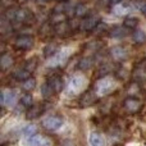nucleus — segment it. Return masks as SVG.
I'll return each mask as SVG.
<instances>
[{"label":"nucleus","mask_w":146,"mask_h":146,"mask_svg":"<svg viewBox=\"0 0 146 146\" xmlns=\"http://www.w3.org/2000/svg\"><path fill=\"white\" fill-rule=\"evenodd\" d=\"M48 83L51 86V88H53L54 94L62 92V90H63V87H64L63 80H62L60 76H51V77L48 80Z\"/></svg>","instance_id":"nucleus-14"},{"label":"nucleus","mask_w":146,"mask_h":146,"mask_svg":"<svg viewBox=\"0 0 146 146\" xmlns=\"http://www.w3.org/2000/svg\"><path fill=\"white\" fill-rule=\"evenodd\" d=\"M86 78L83 76H73L69 80L68 83V94L69 95H77L85 88L86 86Z\"/></svg>","instance_id":"nucleus-2"},{"label":"nucleus","mask_w":146,"mask_h":146,"mask_svg":"<svg viewBox=\"0 0 146 146\" xmlns=\"http://www.w3.org/2000/svg\"><path fill=\"white\" fill-rule=\"evenodd\" d=\"M68 56H69V50L58 51V53H56L54 56H51L49 66H50V67H59V66H62V64H64L67 62Z\"/></svg>","instance_id":"nucleus-10"},{"label":"nucleus","mask_w":146,"mask_h":146,"mask_svg":"<svg viewBox=\"0 0 146 146\" xmlns=\"http://www.w3.org/2000/svg\"><path fill=\"white\" fill-rule=\"evenodd\" d=\"M100 23V18L95 14H88L87 17L82 18L81 21V26L80 30L85 31V32H91V31H95V28L98 27V25Z\"/></svg>","instance_id":"nucleus-4"},{"label":"nucleus","mask_w":146,"mask_h":146,"mask_svg":"<svg viewBox=\"0 0 146 146\" xmlns=\"http://www.w3.org/2000/svg\"><path fill=\"white\" fill-rule=\"evenodd\" d=\"M42 126L49 131H56L63 126V118L59 115H50L44 119Z\"/></svg>","instance_id":"nucleus-7"},{"label":"nucleus","mask_w":146,"mask_h":146,"mask_svg":"<svg viewBox=\"0 0 146 146\" xmlns=\"http://www.w3.org/2000/svg\"><path fill=\"white\" fill-rule=\"evenodd\" d=\"M35 19V15L32 14V12L26 8H19L17 10L15 14V19L13 21L14 25H19V26H25V25H30L32 21Z\"/></svg>","instance_id":"nucleus-3"},{"label":"nucleus","mask_w":146,"mask_h":146,"mask_svg":"<svg viewBox=\"0 0 146 146\" xmlns=\"http://www.w3.org/2000/svg\"><path fill=\"white\" fill-rule=\"evenodd\" d=\"M28 144L32 146H53V140L45 135H35L28 139Z\"/></svg>","instance_id":"nucleus-9"},{"label":"nucleus","mask_w":146,"mask_h":146,"mask_svg":"<svg viewBox=\"0 0 146 146\" xmlns=\"http://www.w3.org/2000/svg\"><path fill=\"white\" fill-rule=\"evenodd\" d=\"M109 33L114 38H122V37H126L129 33V28H127L126 26H117V27L111 28Z\"/></svg>","instance_id":"nucleus-15"},{"label":"nucleus","mask_w":146,"mask_h":146,"mask_svg":"<svg viewBox=\"0 0 146 146\" xmlns=\"http://www.w3.org/2000/svg\"><path fill=\"white\" fill-rule=\"evenodd\" d=\"M35 45V40L30 35H19L14 41V46L18 50H30Z\"/></svg>","instance_id":"nucleus-6"},{"label":"nucleus","mask_w":146,"mask_h":146,"mask_svg":"<svg viewBox=\"0 0 146 146\" xmlns=\"http://www.w3.org/2000/svg\"><path fill=\"white\" fill-rule=\"evenodd\" d=\"M13 63H14V60H13V56L10 54H3L0 58V66H1L3 71H7L8 68H10Z\"/></svg>","instance_id":"nucleus-19"},{"label":"nucleus","mask_w":146,"mask_h":146,"mask_svg":"<svg viewBox=\"0 0 146 146\" xmlns=\"http://www.w3.org/2000/svg\"><path fill=\"white\" fill-rule=\"evenodd\" d=\"M110 56L117 62L126 60L128 56V51L123 48V46H114L110 49Z\"/></svg>","instance_id":"nucleus-12"},{"label":"nucleus","mask_w":146,"mask_h":146,"mask_svg":"<svg viewBox=\"0 0 146 146\" xmlns=\"http://www.w3.org/2000/svg\"><path fill=\"white\" fill-rule=\"evenodd\" d=\"M42 113V106L40 105H32L31 108H28V110L26 111V118L28 121H32L35 118H38Z\"/></svg>","instance_id":"nucleus-16"},{"label":"nucleus","mask_w":146,"mask_h":146,"mask_svg":"<svg viewBox=\"0 0 146 146\" xmlns=\"http://www.w3.org/2000/svg\"><path fill=\"white\" fill-rule=\"evenodd\" d=\"M113 12H114V14H117V15H124L128 13V7H127V4L119 3V4L113 5Z\"/></svg>","instance_id":"nucleus-25"},{"label":"nucleus","mask_w":146,"mask_h":146,"mask_svg":"<svg viewBox=\"0 0 146 146\" xmlns=\"http://www.w3.org/2000/svg\"><path fill=\"white\" fill-rule=\"evenodd\" d=\"M53 31H54V33H55V35L60 36V37H66V36L73 33L72 30H71V27H69L68 21H67V22H63V23H59V25H55V26H54V30Z\"/></svg>","instance_id":"nucleus-13"},{"label":"nucleus","mask_w":146,"mask_h":146,"mask_svg":"<svg viewBox=\"0 0 146 146\" xmlns=\"http://www.w3.org/2000/svg\"><path fill=\"white\" fill-rule=\"evenodd\" d=\"M132 38L136 44H144L146 42V33L144 30H135L132 33Z\"/></svg>","instance_id":"nucleus-21"},{"label":"nucleus","mask_w":146,"mask_h":146,"mask_svg":"<svg viewBox=\"0 0 146 146\" xmlns=\"http://www.w3.org/2000/svg\"><path fill=\"white\" fill-rule=\"evenodd\" d=\"M115 88V81L110 77H101L96 81L94 86V91L98 94V96H106Z\"/></svg>","instance_id":"nucleus-1"},{"label":"nucleus","mask_w":146,"mask_h":146,"mask_svg":"<svg viewBox=\"0 0 146 146\" xmlns=\"http://www.w3.org/2000/svg\"><path fill=\"white\" fill-rule=\"evenodd\" d=\"M92 63H94L92 58H90V56H85V58H82L80 62H78V69H81V71H87V69L91 68Z\"/></svg>","instance_id":"nucleus-23"},{"label":"nucleus","mask_w":146,"mask_h":146,"mask_svg":"<svg viewBox=\"0 0 146 146\" xmlns=\"http://www.w3.org/2000/svg\"><path fill=\"white\" fill-rule=\"evenodd\" d=\"M123 26H126L129 30H133V28H136L139 26V19L136 17H127L123 22Z\"/></svg>","instance_id":"nucleus-29"},{"label":"nucleus","mask_w":146,"mask_h":146,"mask_svg":"<svg viewBox=\"0 0 146 146\" xmlns=\"http://www.w3.org/2000/svg\"><path fill=\"white\" fill-rule=\"evenodd\" d=\"M41 94H42V96H44V98H46V99L50 98V96L54 94L53 88H51V86L48 83V81H46V82L41 86Z\"/></svg>","instance_id":"nucleus-30"},{"label":"nucleus","mask_w":146,"mask_h":146,"mask_svg":"<svg viewBox=\"0 0 146 146\" xmlns=\"http://www.w3.org/2000/svg\"><path fill=\"white\" fill-rule=\"evenodd\" d=\"M63 146H72V144H69V142H66Z\"/></svg>","instance_id":"nucleus-35"},{"label":"nucleus","mask_w":146,"mask_h":146,"mask_svg":"<svg viewBox=\"0 0 146 146\" xmlns=\"http://www.w3.org/2000/svg\"><path fill=\"white\" fill-rule=\"evenodd\" d=\"M49 1H51V0H36L37 4H44V3H49Z\"/></svg>","instance_id":"nucleus-33"},{"label":"nucleus","mask_w":146,"mask_h":146,"mask_svg":"<svg viewBox=\"0 0 146 146\" xmlns=\"http://www.w3.org/2000/svg\"><path fill=\"white\" fill-rule=\"evenodd\" d=\"M88 141H90L91 146H105V140L98 132H92L88 137Z\"/></svg>","instance_id":"nucleus-18"},{"label":"nucleus","mask_w":146,"mask_h":146,"mask_svg":"<svg viewBox=\"0 0 146 146\" xmlns=\"http://www.w3.org/2000/svg\"><path fill=\"white\" fill-rule=\"evenodd\" d=\"M74 15L77 18H85L88 15V8L86 4H77L74 10Z\"/></svg>","instance_id":"nucleus-22"},{"label":"nucleus","mask_w":146,"mask_h":146,"mask_svg":"<svg viewBox=\"0 0 146 146\" xmlns=\"http://www.w3.org/2000/svg\"><path fill=\"white\" fill-rule=\"evenodd\" d=\"M31 73L28 72V71H26L25 68L23 69H17V71H15L14 73H13V78H14V80H17V81H26L27 80V78H30L31 77Z\"/></svg>","instance_id":"nucleus-24"},{"label":"nucleus","mask_w":146,"mask_h":146,"mask_svg":"<svg viewBox=\"0 0 146 146\" xmlns=\"http://www.w3.org/2000/svg\"><path fill=\"white\" fill-rule=\"evenodd\" d=\"M15 92L13 90H4L1 91V96H0V101H1L3 106H10L15 103Z\"/></svg>","instance_id":"nucleus-11"},{"label":"nucleus","mask_w":146,"mask_h":146,"mask_svg":"<svg viewBox=\"0 0 146 146\" xmlns=\"http://www.w3.org/2000/svg\"><path fill=\"white\" fill-rule=\"evenodd\" d=\"M142 105H144L142 101L140 100V99L135 98V96H128V98L123 101V108L131 114L139 113L142 109Z\"/></svg>","instance_id":"nucleus-5"},{"label":"nucleus","mask_w":146,"mask_h":146,"mask_svg":"<svg viewBox=\"0 0 146 146\" xmlns=\"http://www.w3.org/2000/svg\"><path fill=\"white\" fill-rule=\"evenodd\" d=\"M1 146H8V145H7V144H3V145H1Z\"/></svg>","instance_id":"nucleus-37"},{"label":"nucleus","mask_w":146,"mask_h":146,"mask_svg":"<svg viewBox=\"0 0 146 146\" xmlns=\"http://www.w3.org/2000/svg\"><path fill=\"white\" fill-rule=\"evenodd\" d=\"M22 87H23V90L25 91H27V92H30V91H32L33 88L36 87V80L33 77H30V78H27L26 81H23V83H22Z\"/></svg>","instance_id":"nucleus-27"},{"label":"nucleus","mask_w":146,"mask_h":146,"mask_svg":"<svg viewBox=\"0 0 146 146\" xmlns=\"http://www.w3.org/2000/svg\"><path fill=\"white\" fill-rule=\"evenodd\" d=\"M21 104H22L25 108H31L33 105V98L30 92H26L21 96Z\"/></svg>","instance_id":"nucleus-26"},{"label":"nucleus","mask_w":146,"mask_h":146,"mask_svg":"<svg viewBox=\"0 0 146 146\" xmlns=\"http://www.w3.org/2000/svg\"><path fill=\"white\" fill-rule=\"evenodd\" d=\"M35 135H37V127L35 124H28V126H26L23 128V136L30 139V137L35 136Z\"/></svg>","instance_id":"nucleus-28"},{"label":"nucleus","mask_w":146,"mask_h":146,"mask_svg":"<svg viewBox=\"0 0 146 146\" xmlns=\"http://www.w3.org/2000/svg\"><path fill=\"white\" fill-rule=\"evenodd\" d=\"M36 67H37V59L36 58L28 59V60L26 62V64H25V69L26 71H28L30 73H32L33 71H35Z\"/></svg>","instance_id":"nucleus-31"},{"label":"nucleus","mask_w":146,"mask_h":146,"mask_svg":"<svg viewBox=\"0 0 146 146\" xmlns=\"http://www.w3.org/2000/svg\"><path fill=\"white\" fill-rule=\"evenodd\" d=\"M49 21H50V23L53 26L55 25H59V23H63V22H67L68 21V15L66 14V13H51L50 18H49Z\"/></svg>","instance_id":"nucleus-17"},{"label":"nucleus","mask_w":146,"mask_h":146,"mask_svg":"<svg viewBox=\"0 0 146 146\" xmlns=\"http://www.w3.org/2000/svg\"><path fill=\"white\" fill-rule=\"evenodd\" d=\"M58 53V45L56 44H48L44 48V56L45 58H51Z\"/></svg>","instance_id":"nucleus-20"},{"label":"nucleus","mask_w":146,"mask_h":146,"mask_svg":"<svg viewBox=\"0 0 146 146\" xmlns=\"http://www.w3.org/2000/svg\"><path fill=\"white\" fill-rule=\"evenodd\" d=\"M119 3H122V0H110V4H111V5L119 4Z\"/></svg>","instance_id":"nucleus-32"},{"label":"nucleus","mask_w":146,"mask_h":146,"mask_svg":"<svg viewBox=\"0 0 146 146\" xmlns=\"http://www.w3.org/2000/svg\"><path fill=\"white\" fill-rule=\"evenodd\" d=\"M98 101V94L94 90H87L82 94L80 99V106L82 108H88V106L94 105Z\"/></svg>","instance_id":"nucleus-8"},{"label":"nucleus","mask_w":146,"mask_h":146,"mask_svg":"<svg viewBox=\"0 0 146 146\" xmlns=\"http://www.w3.org/2000/svg\"><path fill=\"white\" fill-rule=\"evenodd\" d=\"M141 10H142V13H144V14L146 15V4H144V5H142V8H141Z\"/></svg>","instance_id":"nucleus-34"},{"label":"nucleus","mask_w":146,"mask_h":146,"mask_svg":"<svg viewBox=\"0 0 146 146\" xmlns=\"http://www.w3.org/2000/svg\"><path fill=\"white\" fill-rule=\"evenodd\" d=\"M62 1H63V3H66V1H69V0H62Z\"/></svg>","instance_id":"nucleus-36"}]
</instances>
